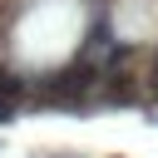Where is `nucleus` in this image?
<instances>
[{
	"label": "nucleus",
	"mask_w": 158,
	"mask_h": 158,
	"mask_svg": "<svg viewBox=\"0 0 158 158\" xmlns=\"http://www.w3.org/2000/svg\"><path fill=\"white\" fill-rule=\"evenodd\" d=\"M89 89H94V64L84 59V64H74V69H54V74H44L40 79V99L44 104H59V109H79L84 99H89Z\"/></svg>",
	"instance_id": "nucleus-1"
},
{
	"label": "nucleus",
	"mask_w": 158,
	"mask_h": 158,
	"mask_svg": "<svg viewBox=\"0 0 158 158\" xmlns=\"http://www.w3.org/2000/svg\"><path fill=\"white\" fill-rule=\"evenodd\" d=\"M94 54H109V59H118V54H123V44L114 40L109 10H99V15H94V25H89V44H84V59H94Z\"/></svg>",
	"instance_id": "nucleus-2"
},
{
	"label": "nucleus",
	"mask_w": 158,
	"mask_h": 158,
	"mask_svg": "<svg viewBox=\"0 0 158 158\" xmlns=\"http://www.w3.org/2000/svg\"><path fill=\"white\" fill-rule=\"evenodd\" d=\"M25 89H30V79H20L15 69H0V123H10V114L25 99Z\"/></svg>",
	"instance_id": "nucleus-3"
}]
</instances>
